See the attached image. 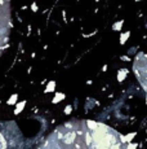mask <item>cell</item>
<instances>
[{
  "label": "cell",
  "mask_w": 147,
  "mask_h": 149,
  "mask_svg": "<svg viewBox=\"0 0 147 149\" xmlns=\"http://www.w3.org/2000/svg\"><path fill=\"white\" fill-rule=\"evenodd\" d=\"M127 74H128V70H127V69H120L118 71V80L119 82H123V80L125 79Z\"/></svg>",
  "instance_id": "obj_1"
},
{
  "label": "cell",
  "mask_w": 147,
  "mask_h": 149,
  "mask_svg": "<svg viewBox=\"0 0 147 149\" xmlns=\"http://www.w3.org/2000/svg\"><path fill=\"white\" fill-rule=\"evenodd\" d=\"M63 99H65V93H62V92H57L56 96H54V99L52 100V103H53V104H57V103H59V101H62Z\"/></svg>",
  "instance_id": "obj_2"
},
{
  "label": "cell",
  "mask_w": 147,
  "mask_h": 149,
  "mask_svg": "<svg viewBox=\"0 0 147 149\" xmlns=\"http://www.w3.org/2000/svg\"><path fill=\"white\" fill-rule=\"evenodd\" d=\"M56 89V82L54 80H50L49 83H48V86H46V88H45V93H48V92H53Z\"/></svg>",
  "instance_id": "obj_3"
},
{
  "label": "cell",
  "mask_w": 147,
  "mask_h": 149,
  "mask_svg": "<svg viewBox=\"0 0 147 149\" xmlns=\"http://www.w3.org/2000/svg\"><path fill=\"white\" fill-rule=\"evenodd\" d=\"M25 105H26V101H25V100H23V101H21L19 104H17V106H15V109H14V114H19V113L23 110Z\"/></svg>",
  "instance_id": "obj_4"
},
{
  "label": "cell",
  "mask_w": 147,
  "mask_h": 149,
  "mask_svg": "<svg viewBox=\"0 0 147 149\" xmlns=\"http://www.w3.org/2000/svg\"><path fill=\"white\" fill-rule=\"evenodd\" d=\"M130 36V31H127V32H123L121 36H120V44H124Z\"/></svg>",
  "instance_id": "obj_5"
},
{
  "label": "cell",
  "mask_w": 147,
  "mask_h": 149,
  "mask_svg": "<svg viewBox=\"0 0 147 149\" xmlns=\"http://www.w3.org/2000/svg\"><path fill=\"white\" fill-rule=\"evenodd\" d=\"M123 23H124V20H121V21H119V22H115L114 25H112V30H118V31H120L121 30V27H123Z\"/></svg>",
  "instance_id": "obj_6"
},
{
  "label": "cell",
  "mask_w": 147,
  "mask_h": 149,
  "mask_svg": "<svg viewBox=\"0 0 147 149\" xmlns=\"http://www.w3.org/2000/svg\"><path fill=\"white\" fill-rule=\"evenodd\" d=\"M17 99H18V95L14 93V95H12V96H10V99H9L7 103H8V105H14L15 103H17Z\"/></svg>",
  "instance_id": "obj_7"
},
{
  "label": "cell",
  "mask_w": 147,
  "mask_h": 149,
  "mask_svg": "<svg viewBox=\"0 0 147 149\" xmlns=\"http://www.w3.org/2000/svg\"><path fill=\"white\" fill-rule=\"evenodd\" d=\"M134 136H135V132H132V134L124 136V139H125V143H127V141H130V140H132V137H134Z\"/></svg>",
  "instance_id": "obj_8"
},
{
  "label": "cell",
  "mask_w": 147,
  "mask_h": 149,
  "mask_svg": "<svg viewBox=\"0 0 147 149\" xmlns=\"http://www.w3.org/2000/svg\"><path fill=\"white\" fill-rule=\"evenodd\" d=\"M71 112H72V106H71V105H67V106L65 108V114H67V116H69Z\"/></svg>",
  "instance_id": "obj_9"
},
{
  "label": "cell",
  "mask_w": 147,
  "mask_h": 149,
  "mask_svg": "<svg viewBox=\"0 0 147 149\" xmlns=\"http://www.w3.org/2000/svg\"><path fill=\"white\" fill-rule=\"evenodd\" d=\"M31 11H32V12H36V11H38V5H36L35 3L31 4Z\"/></svg>",
  "instance_id": "obj_10"
},
{
  "label": "cell",
  "mask_w": 147,
  "mask_h": 149,
  "mask_svg": "<svg viewBox=\"0 0 147 149\" xmlns=\"http://www.w3.org/2000/svg\"><path fill=\"white\" fill-rule=\"evenodd\" d=\"M121 60H123V61H129V57H127V56H123V57H121Z\"/></svg>",
  "instance_id": "obj_11"
},
{
  "label": "cell",
  "mask_w": 147,
  "mask_h": 149,
  "mask_svg": "<svg viewBox=\"0 0 147 149\" xmlns=\"http://www.w3.org/2000/svg\"><path fill=\"white\" fill-rule=\"evenodd\" d=\"M135 147H137L135 144H130V145H128V148H135Z\"/></svg>",
  "instance_id": "obj_12"
},
{
  "label": "cell",
  "mask_w": 147,
  "mask_h": 149,
  "mask_svg": "<svg viewBox=\"0 0 147 149\" xmlns=\"http://www.w3.org/2000/svg\"><path fill=\"white\" fill-rule=\"evenodd\" d=\"M135 1H141V0H135Z\"/></svg>",
  "instance_id": "obj_13"
},
{
  "label": "cell",
  "mask_w": 147,
  "mask_h": 149,
  "mask_svg": "<svg viewBox=\"0 0 147 149\" xmlns=\"http://www.w3.org/2000/svg\"><path fill=\"white\" fill-rule=\"evenodd\" d=\"M146 103H147V100H146Z\"/></svg>",
  "instance_id": "obj_14"
}]
</instances>
